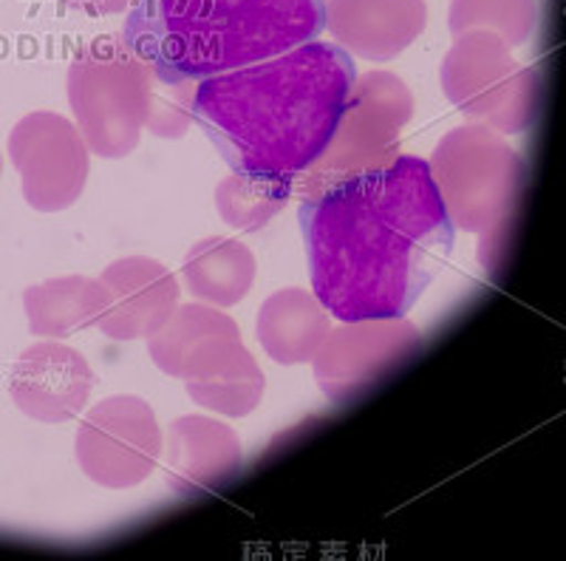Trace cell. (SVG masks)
Returning a JSON list of instances; mask_svg holds the SVG:
<instances>
[{"instance_id": "cell-1", "label": "cell", "mask_w": 566, "mask_h": 561, "mask_svg": "<svg viewBox=\"0 0 566 561\" xmlns=\"http://www.w3.org/2000/svg\"><path fill=\"white\" fill-rule=\"evenodd\" d=\"M312 292L337 321L406 318L444 270L457 227L428 159L399 154L301 199Z\"/></svg>"}, {"instance_id": "cell-2", "label": "cell", "mask_w": 566, "mask_h": 561, "mask_svg": "<svg viewBox=\"0 0 566 561\" xmlns=\"http://www.w3.org/2000/svg\"><path fill=\"white\" fill-rule=\"evenodd\" d=\"M357 69L337 43L292 52L193 85V116L232 170L297 179L326 150Z\"/></svg>"}, {"instance_id": "cell-3", "label": "cell", "mask_w": 566, "mask_h": 561, "mask_svg": "<svg viewBox=\"0 0 566 561\" xmlns=\"http://www.w3.org/2000/svg\"><path fill=\"white\" fill-rule=\"evenodd\" d=\"M323 29V0H134L123 40L165 83H199L292 52Z\"/></svg>"}, {"instance_id": "cell-4", "label": "cell", "mask_w": 566, "mask_h": 561, "mask_svg": "<svg viewBox=\"0 0 566 561\" xmlns=\"http://www.w3.org/2000/svg\"><path fill=\"white\" fill-rule=\"evenodd\" d=\"M428 168L453 227L482 239L479 259L495 276L522 205V156L499 131L464 123L439 139Z\"/></svg>"}, {"instance_id": "cell-5", "label": "cell", "mask_w": 566, "mask_h": 561, "mask_svg": "<svg viewBox=\"0 0 566 561\" xmlns=\"http://www.w3.org/2000/svg\"><path fill=\"white\" fill-rule=\"evenodd\" d=\"M154 80V69L123 38L91 40L74 54L65 89L91 154L123 159L139 148Z\"/></svg>"}, {"instance_id": "cell-6", "label": "cell", "mask_w": 566, "mask_h": 561, "mask_svg": "<svg viewBox=\"0 0 566 561\" xmlns=\"http://www.w3.org/2000/svg\"><path fill=\"white\" fill-rule=\"evenodd\" d=\"M413 116V91L394 72H366L354 77L340 123L306 174L297 176L301 199L323 194L352 176L391 165L402 148V128Z\"/></svg>"}, {"instance_id": "cell-7", "label": "cell", "mask_w": 566, "mask_h": 561, "mask_svg": "<svg viewBox=\"0 0 566 561\" xmlns=\"http://www.w3.org/2000/svg\"><path fill=\"white\" fill-rule=\"evenodd\" d=\"M439 80L444 97L468 123L488 125L504 136L522 134L535 123L538 74L518 63L499 34H457L439 65Z\"/></svg>"}, {"instance_id": "cell-8", "label": "cell", "mask_w": 566, "mask_h": 561, "mask_svg": "<svg viewBox=\"0 0 566 561\" xmlns=\"http://www.w3.org/2000/svg\"><path fill=\"white\" fill-rule=\"evenodd\" d=\"M422 355V332L408 318L340 321L312 357L315 381L335 406H348L411 366Z\"/></svg>"}, {"instance_id": "cell-9", "label": "cell", "mask_w": 566, "mask_h": 561, "mask_svg": "<svg viewBox=\"0 0 566 561\" xmlns=\"http://www.w3.org/2000/svg\"><path fill=\"white\" fill-rule=\"evenodd\" d=\"M74 454L91 482L111 490L136 488L161 457L159 419L136 394H114L85 412Z\"/></svg>"}, {"instance_id": "cell-10", "label": "cell", "mask_w": 566, "mask_h": 561, "mask_svg": "<svg viewBox=\"0 0 566 561\" xmlns=\"http://www.w3.org/2000/svg\"><path fill=\"white\" fill-rule=\"evenodd\" d=\"M9 159L20 176L23 199L38 214L69 210L88 181L91 150L77 123L54 111H34L9 134Z\"/></svg>"}, {"instance_id": "cell-11", "label": "cell", "mask_w": 566, "mask_h": 561, "mask_svg": "<svg viewBox=\"0 0 566 561\" xmlns=\"http://www.w3.org/2000/svg\"><path fill=\"white\" fill-rule=\"evenodd\" d=\"M105 292L97 330L111 341H148L181 303L174 272L150 256H125L99 272Z\"/></svg>"}, {"instance_id": "cell-12", "label": "cell", "mask_w": 566, "mask_h": 561, "mask_svg": "<svg viewBox=\"0 0 566 561\" xmlns=\"http://www.w3.org/2000/svg\"><path fill=\"white\" fill-rule=\"evenodd\" d=\"M94 372L77 349L40 341L23 349L9 374V397L27 417L49 426L69 423L88 406Z\"/></svg>"}, {"instance_id": "cell-13", "label": "cell", "mask_w": 566, "mask_h": 561, "mask_svg": "<svg viewBox=\"0 0 566 561\" xmlns=\"http://www.w3.org/2000/svg\"><path fill=\"white\" fill-rule=\"evenodd\" d=\"M244 349L239 323L205 301L179 303L159 332L148 337V355L176 381H201Z\"/></svg>"}, {"instance_id": "cell-14", "label": "cell", "mask_w": 566, "mask_h": 561, "mask_svg": "<svg viewBox=\"0 0 566 561\" xmlns=\"http://www.w3.org/2000/svg\"><path fill=\"white\" fill-rule=\"evenodd\" d=\"M161 454L165 482L179 497L216 494L239 477L244 465L239 434L205 414L174 419L168 437H161Z\"/></svg>"}, {"instance_id": "cell-15", "label": "cell", "mask_w": 566, "mask_h": 561, "mask_svg": "<svg viewBox=\"0 0 566 561\" xmlns=\"http://www.w3.org/2000/svg\"><path fill=\"white\" fill-rule=\"evenodd\" d=\"M323 14L343 52L371 63L402 54L428 27L424 0H323Z\"/></svg>"}, {"instance_id": "cell-16", "label": "cell", "mask_w": 566, "mask_h": 561, "mask_svg": "<svg viewBox=\"0 0 566 561\" xmlns=\"http://www.w3.org/2000/svg\"><path fill=\"white\" fill-rule=\"evenodd\" d=\"M332 330V315L315 292L301 287L277 290L261 303L255 337L266 355L281 366L312 363Z\"/></svg>"}, {"instance_id": "cell-17", "label": "cell", "mask_w": 566, "mask_h": 561, "mask_svg": "<svg viewBox=\"0 0 566 561\" xmlns=\"http://www.w3.org/2000/svg\"><path fill=\"white\" fill-rule=\"evenodd\" d=\"M187 292L212 307H235L255 287V252L239 239L207 236L196 241L181 264Z\"/></svg>"}, {"instance_id": "cell-18", "label": "cell", "mask_w": 566, "mask_h": 561, "mask_svg": "<svg viewBox=\"0 0 566 561\" xmlns=\"http://www.w3.org/2000/svg\"><path fill=\"white\" fill-rule=\"evenodd\" d=\"M29 332L45 341H60L80 330L97 326L105 307L99 278L60 276L27 287L23 292Z\"/></svg>"}, {"instance_id": "cell-19", "label": "cell", "mask_w": 566, "mask_h": 561, "mask_svg": "<svg viewBox=\"0 0 566 561\" xmlns=\"http://www.w3.org/2000/svg\"><path fill=\"white\" fill-rule=\"evenodd\" d=\"M295 194L290 176L232 170L216 187V210L235 230L255 232L270 225Z\"/></svg>"}, {"instance_id": "cell-20", "label": "cell", "mask_w": 566, "mask_h": 561, "mask_svg": "<svg viewBox=\"0 0 566 561\" xmlns=\"http://www.w3.org/2000/svg\"><path fill=\"white\" fill-rule=\"evenodd\" d=\"M185 388L196 406L224 417H247L261 406L266 377L250 349L244 346L224 368L201 381H187Z\"/></svg>"}, {"instance_id": "cell-21", "label": "cell", "mask_w": 566, "mask_h": 561, "mask_svg": "<svg viewBox=\"0 0 566 561\" xmlns=\"http://www.w3.org/2000/svg\"><path fill=\"white\" fill-rule=\"evenodd\" d=\"M538 9L535 0H451L448 29L451 34L490 32L499 34L510 49L527 43Z\"/></svg>"}, {"instance_id": "cell-22", "label": "cell", "mask_w": 566, "mask_h": 561, "mask_svg": "<svg viewBox=\"0 0 566 561\" xmlns=\"http://www.w3.org/2000/svg\"><path fill=\"white\" fill-rule=\"evenodd\" d=\"M193 85L196 83H165L156 77L145 131L159 139H181L196 123Z\"/></svg>"}, {"instance_id": "cell-23", "label": "cell", "mask_w": 566, "mask_h": 561, "mask_svg": "<svg viewBox=\"0 0 566 561\" xmlns=\"http://www.w3.org/2000/svg\"><path fill=\"white\" fill-rule=\"evenodd\" d=\"M63 7L74 9V12L91 14V18H105V14L125 12L134 7V0H60Z\"/></svg>"}, {"instance_id": "cell-24", "label": "cell", "mask_w": 566, "mask_h": 561, "mask_svg": "<svg viewBox=\"0 0 566 561\" xmlns=\"http://www.w3.org/2000/svg\"><path fill=\"white\" fill-rule=\"evenodd\" d=\"M0 176H3V159H0Z\"/></svg>"}]
</instances>
